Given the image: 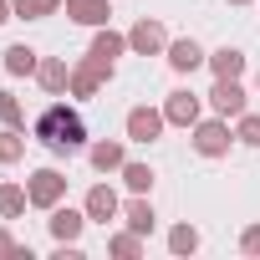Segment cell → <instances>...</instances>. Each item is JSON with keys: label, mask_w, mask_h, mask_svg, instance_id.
<instances>
[{"label": "cell", "mask_w": 260, "mask_h": 260, "mask_svg": "<svg viewBox=\"0 0 260 260\" xmlns=\"http://www.w3.org/2000/svg\"><path fill=\"white\" fill-rule=\"evenodd\" d=\"M11 67H16V72H31V51L16 46V51H11Z\"/></svg>", "instance_id": "5b68a950"}, {"label": "cell", "mask_w": 260, "mask_h": 260, "mask_svg": "<svg viewBox=\"0 0 260 260\" xmlns=\"http://www.w3.org/2000/svg\"><path fill=\"white\" fill-rule=\"evenodd\" d=\"M41 143H51V148H77V143H82V117L67 112V107H51V112L41 117Z\"/></svg>", "instance_id": "6da1fadb"}, {"label": "cell", "mask_w": 260, "mask_h": 260, "mask_svg": "<svg viewBox=\"0 0 260 260\" xmlns=\"http://www.w3.org/2000/svg\"><path fill=\"white\" fill-rule=\"evenodd\" d=\"M214 67H219V72H235V67H240V51H219V61H214Z\"/></svg>", "instance_id": "8992f818"}, {"label": "cell", "mask_w": 260, "mask_h": 260, "mask_svg": "<svg viewBox=\"0 0 260 260\" xmlns=\"http://www.w3.org/2000/svg\"><path fill=\"white\" fill-rule=\"evenodd\" d=\"M214 102H219L224 112H235V107H240V92H235V87H219V92H214Z\"/></svg>", "instance_id": "7a4b0ae2"}, {"label": "cell", "mask_w": 260, "mask_h": 260, "mask_svg": "<svg viewBox=\"0 0 260 260\" xmlns=\"http://www.w3.org/2000/svg\"><path fill=\"white\" fill-rule=\"evenodd\" d=\"M174 61H179V67H194V61H199V51L184 41V46H174Z\"/></svg>", "instance_id": "3957f363"}, {"label": "cell", "mask_w": 260, "mask_h": 260, "mask_svg": "<svg viewBox=\"0 0 260 260\" xmlns=\"http://www.w3.org/2000/svg\"><path fill=\"white\" fill-rule=\"evenodd\" d=\"M153 127H158V122H153L148 112H138V117H133V133H143V138H153Z\"/></svg>", "instance_id": "277c9868"}]
</instances>
